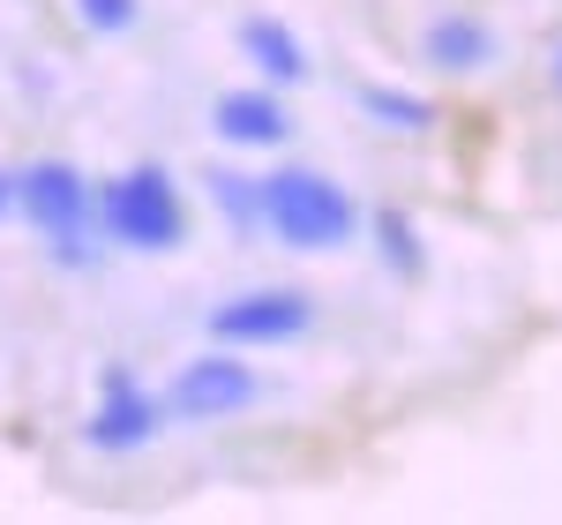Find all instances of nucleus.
I'll use <instances>...</instances> for the list:
<instances>
[{
  "mask_svg": "<svg viewBox=\"0 0 562 525\" xmlns=\"http://www.w3.org/2000/svg\"><path fill=\"white\" fill-rule=\"evenodd\" d=\"M262 225L285 241V248H301V256H330V248H346L360 211H352V196L338 188L330 174H307V166H285V174L262 180L256 196Z\"/></svg>",
  "mask_w": 562,
  "mask_h": 525,
  "instance_id": "1",
  "label": "nucleus"
},
{
  "mask_svg": "<svg viewBox=\"0 0 562 525\" xmlns=\"http://www.w3.org/2000/svg\"><path fill=\"white\" fill-rule=\"evenodd\" d=\"M98 225L135 256H166L188 241V203H180L166 166H128L121 180L98 188Z\"/></svg>",
  "mask_w": 562,
  "mask_h": 525,
  "instance_id": "2",
  "label": "nucleus"
},
{
  "mask_svg": "<svg viewBox=\"0 0 562 525\" xmlns=\"http://www.w3.org/2000/svg\"><path fill=\"white\" fill-rule=\"evenodd\" d=\"M15 219L38 225L53 262H90V219H98V188L68 158H38L15 174Z\"/></svg>",
  "mask_w": 562,
  "mask_h": 525,
  "instance_id": "3",
  "label": "nucleus"
},
{
  "mask_svg": "<svg viewBox=\"0 0 562 525\" xmlns=\"http://www.w3.org/2000/svg\"><path fill=\"white\" fill-rule=\"evenodd\" d=\"M315 323V301L293 293V286H262V293H240V301L211 308V338L217 346H285Z\"/></svg>",
  "mask_w": 562,
  "mask_h": 525,
  "instance_id": "4",
  "label": "nucleus"
},
{
  "mask_svg": "<svg viewBox=\"0 0 562 525\" xmlns=\"http://www.w3.org/2000/svg\"><path fill=\"white\" fill-rule=\"evenodd\" d=\"M256 391L262 383H256L248 360H233V353H195L173 376V391H166V413H180V421H225V413L256 405Z\"/></svg>",
  "mask_w": 562,
  "mask_h": 525,
  "instance_id": "5",
  "label": "nucleus"
},
{
  "mask_svg": "<svg viewBox=\"0 0 562 525\" xmlns=\"http://www.w3.org/2000/svg\"><path fill=\"white\" fill-rule=\"evenodd\" d=\"M158 398L135 383L128 368H105L98 376V405H90V421H83V443L90 450H143V443L158 436Z\"/></svg>",
  "mask_w": 562,
  "mask_h": 525,
  "instance_id": "6",
  "label": "nucleus"
},
{
  "mask_svg": "<svg viewBox=\"0 0 562 525\" xmlns=\"http://www.w3.org/2000/svg\"><path fill=\"white\" fill-rule=\"evenodd\" d=\"M211 129L233 143V150H270V143H285L293 135V121H285V105L270 98V90H225L211 105Z\"/></svg>",
  "mask_w": 562,
  "mask_h": 525,
  "instance_id": "7",
  "label": "nucleus"
},
{
  "mask_svg": "<svg viewBox=\"0 0 562 525\" xmlns=\"http://www.w3.org/2000/svg\"><path fill=\"white\" fill-rule=\"evenodd\" d=\"M420 53H428L442 76H473V68L495 60V31H487L480 15H435L428 38H420Z\"/></svg>",
  "mask_w": 562,
  "mask_h": 525,
  "instance_id": "8",
  "label": "nucleus"
},
{
  "mask_svg": "<svg viewBox=\"0 0 562 525\" xmlns=\"http://www.w3.org/2000/svg\"><path fill=\"white\" fill-rule=\"evenodd\" d=\"M240 53L256 60L262 83H307V45L278 23V15H248L240 23Z\"/></svg>",
  "mask_w": 562,
  "mask_h": 525,
  "instance_id": "9",
  "label": "nucleus"
},
{
  "mask_svg": "<svg viewBox=\"0 0 562 525\" xmlns=\"http://www.w3.org/2000/svg\"><path fill=\"white\" fill-rule=\"evenodd\" d=\"M360 113H375L383 129H405V135L435 129V105H428V98H413V90H390V83H360Z\"/></svg>",
  "mask_w": 562,
  "mask_h": 525,
  "instance_id": "10",
  "label": "nucleus"
},
{
  "mask_svg": "<svg viewBox=\"0 0 562 525\" xmlns=\"http://www.w3.org/2000/svg\"><path fill=\"white\" fill-rule=\"evenodd\" d=\"M375 248H383V262L397 270V278H420V270H428L420 233H413V219H405V211H375Z\"/></svg>",
  "mask_w": 562,
  "mask_h": 525,
  "instance_id": "11",
  "label": "nucleus"
},
{
  "mask_svg": "<svg viewBox=\"0 0 562 525\" xmlns=\"http://www.w3.org/2000/svg\"><path fill=\"white\" fill-rule=\"evenodd\" d=\"M76 8H83L90 31H128L135 23V0H76Z\"/></svg>",
  "mask_w": 562,
  "mask_h": 525,
  "instance_id": "12",
  "label": "nucleus"
},
{
  "mask_svg": "<svg viewBox=\"0 0 562 525\" xmlns=\"http://www.w3.org/2000/svg\"><path fill=\"white\" fill-rule=\"evenodd\" d=\"M0 219H15V174L0 166Z\"/></svg>",
  "mask_w": 562,
  "mask_h": 525,
  "instance_id": "13",
  "label": "nucleus"
},
{
  "mask_svg": "<svg viewBox=\"0 0 562 525\" xmlns=\"http://www.w3.org/2000/svg\"><path fill=\"white\" fill-rule=\"evenodd\" d=\"M548 83H555V90H562V45H555V68H548Z\"/></svg>",
  "mask_w": 562,
  "mask_h": 525,
  "instance_id": "14",
  "label": "nucleus"
}]
</instances>
